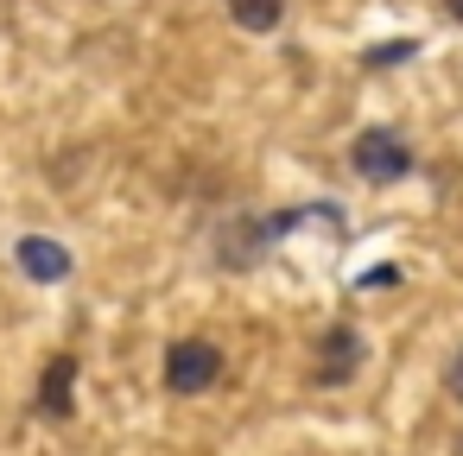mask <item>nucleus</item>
<instances>
[{"label":"nucleus","instance_id":"0eeeda50","mask_svg":"<svg viewBox=\"0 0 463 456\" xmlns=\"http://www.w3.org/2000/svg\"><path fill=\"white\" fill-rule=\"evenodd\" d=\"M400 58H412V45H381L374 51V64H400Z\"/></svg>","mask_w":463,"mask_h":456},{"label":"nucleus","instance_id":"f03ea898","mask_svg":"<svg viewBox=\"0 0 463 456\" xmlns=\"http://www.w3.org/2000/svg\"><path fill=\"white\" fill-rule=\"evenodd\" d=\"M222 380V349L216 342H172V355H165V386L172 393H203V386H216Z\"/></svg>","mask_w":463,"mask_h":456},{"label":"nucleus","instance_id":"7ed1b4c3","mask_svg":"<svg viewBox=\"0 0 463 456\" xmlns=\"http://www.w3.org/2000/svg\"><path fill=\"white\" fill-rule=\"evenodd\" d=\"M355 361H362V336L349 323H330L317 342V386H343L355 374Z\"/></svg>","mask_w":463,"mask_h":456},{"label":"nucleus","instance_id":"20e7f679","mask_svg":"<svg viewBox=\"0 0 463 456\" xmlns=\"http://www.w3.org/2000/svg\"><path fill=\"white\" fill-rule=\"evenodd\" d=\"M77 405V355H52L45 380H39V412L45 418H71Z\"/></svg>","mask_w":463,"mask_h":456},{"label":"nucleus","instance_id":"39448f33","mask_svg":"<svg viewBox=\"0 0 463 456\" xmlns=\"http://www.w3.org/2000/svg\"><path fill=\"white\" fill-rule=\"evenodd\" d=\"M20 266H26V279L58 285V279L71 273V254H64L58 241H45V235H26V241H20Z\"/></svg>","mask_w":463,"mask_h":456},{"label":"nucleus","instance_id":"423d86ee","mask_svg":"<svg viewBox=\"0 0 463 456\" xmlns=\"http://www.w3.org/2000/svg\"><path fill=\"white\" fill-rule=\"evenodd\" d=\"M229 20L241 33H273L286 20V0H229Z\"/></svg>","mask_w":463,"mask_h":456},{"label":"nucleus","instance_id":"1a4fd4ad","mask_svg":"<svg viewBox=\"0 0 463 456\" xmlns=\"http://www.w3.org/2000/svg\"><path fill=\"white\" fill-rule=\"evenodd\" d=\"M450 14H457V20H463V0H450Z\"/></svg>","mask_w":463,"mask_h":456},{"label":"nucleus","instance_id":"6e6552de","mask_svg":"<svg viewBox=\"0 0 463 456\" xmlns=\"http://www.w3.org/2000/svg\"><path fill=\"white\" fill-rule=\"evenodd\" d=\"M444 380H450V393H457V399H463V355H457V361H450V374H444Z\"/></svg>","mask_w":463,"mask_h":456},{"label":"nucleus","instance_id":"f257e3e1","mask_svg":"<svg viewBox=\"0 0 463 456\" xmlns=\"http://www.w3.org/2000/svg\"><path fill=\"white\" fill-rule=\"evenodd\" d=\"M349 165H355V178H368V184H393V178L412 172V146H406V134H393V127H362V134L349 140Z\"/></svg>","mask_w":463,"mask_h":456}]
</instances>
